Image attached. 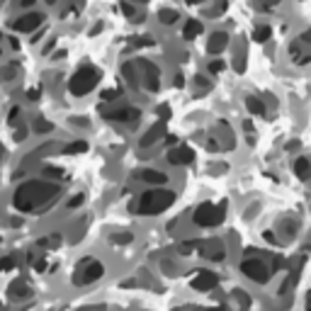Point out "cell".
<instances>
[{
    "instance_id": "obj_29",
    "label": "cell",
    "mask_w": 311,
    "mask_h": 311,
    "mask_svg": "<svg viewBox=\"0 0 311 311\" xmlns=\"http://www.w3.org/2000/svg\"><path fill=\"white\" fill-rule=\"evenodd\" d=\"M117 97H119V90H117V88H112V90H105V93H102V100H105V102L117 100Z\"/></svg>"
},
{
    "instance_id": "obj_32",
    "label": "cell",
    "mask_w": 311,
    "mask_h": 311,
    "mask_svg": "<svg viewBox=\"0 0 311 311\" xmlns=\"http://www.w3.org/2000/svg\"><path fill=\"white\" fill-rule=\"evenodd\" d=\"M122 10H124V15H126V17H134V8H131L129 3H122Z\"/></svg>"
},
{
    "instance_id": "obj_42",
    "label": "cell",
    "mask_w": 311,
    "mask_h": 311,
    "mask_svg": "<svg viewBox=\"0 0 311 311\" xmlns=\"http://www.w3.org/2000/svg\"><path fill=\"white\" fill-rule=\"evenodd\" d=\"M158 112H161V117H168V114H171V109H168V107H161Z\"/></svg>"
},
{
    "instance_id": "obj_16",
    "label": "cell",
    "mask_w": 311,
    "mask_h": 311,
    "mask_svg": "<svg viewBox=\"0 0 311 311\" xmlns=\"http://www.w3.org/2000/svg\"><path fill=\"white\" fill-rule=\"evenodd\" d=\"M166 134V124L163 122H158V124H153L151 129H148V134L141 139V146H151V143H156V141H158L161 136Z\"/></svg>"
},
{
    "instance_id": "obj_18",
    "label": "cell",
    "mask_w": 311,
    "mask_h": 311,
    "mask_svg": "<svg viewBox=\"0 0 311 311\" xmlns=\"http://www.w3.org/2000/svg\"><path fill=\"white\" fill-rule=\"evenodd\" d=\"M202 32V22H197V20H190L187 25H185V30H183V37L187 39V42H192L197 34Z\"/></svg>"
},
{
    "instance_id": "obj_12",
    "label": "cell",
    "mask_w": 311,
    "mask_h": 311,
    "mask_svg": "<svg viewBox=\"0 0 311 311\" xmlns=\"http://www.w3.org/2000/svg\"><path fill=\"white\" fill-rule=\"evenodd\" d=\"M217 275L214 272H207V270H202V272H197V277L192 280V287L197 289V292H209V289H214L217 287Z\"/></svg>"
},
{
    "instance_id": "obj_23",
    "label": "cell",
    "mask_w": 311,
    "mask_h": 311,
    "mask_svg": "<svg viewBox=\"0 0 311 311\" xmlns=\"http://www.w3.org/2000/svg\"><path fill=\"white\" fill-rule=\"evenodd\" d=\"M83 151H88V141H76L63 148V153H83Z\"/></svg>"
},
{
    "instance_id": "obj_4",
    "label": "cell",
    "mask_w": 311,
    "mask_h": 311,
    "mask_svg": "<svg viewBox=\"0 0 311 311\" xmlns=\"http://www.w3.org/2000/svg\"><path fill=\"white\" fill-rule=\"evenodd\" d=\"M221 219H224V204L214 207V202H202V204L195 209V217H192V221H195L197 226H214V224H219Z\"/></svg>"
},
{
    "instance_id": "obj_2",
    "label": "cell",
    "mask_w": 311,
    "mask_h": 311,
    "mask_svg": "<svg viewBox=\"0 0 311 311\" xmlns=\"http://www.w3.org/2000/svg\"><path fill=\"white\" fill-rule=\"evenodd\" d=\"M173 202H175V192H171V190H151V192H143L139 197V202L134 204V209L139 214H161Z\"/></svg>"
},
{
    "instance_id": "obj_13",
    "label": "cell",
    "mask_w": 311,
    "mask_h": 311,
    "mask_svg": "<svg viewBox=\"0 0 311 311\" xmlns=\"http://www.w3.org/2000/svg\"><path fill=\"white\" fill-rule=\"evenodd\" d=\"M136 178H139V180H143V183H148V185H166V183H168V175H166V173L153 171V168L139 171V173H136Z\"/></svg>"
},
{
    "instance_id": "obj_14",
    "label": "cell",
    "mask_w": 311,
    "mask_h": 311,
    "mask_svg": "<svg viewBox=\"0 0 311 311\" xmlns=\"http://www.w3.org/2000/svg\"><path fill=\"white\" fill-rule=\"evenodd\" d=\"M226 44H229V34L226 32H214L212 37H209V54H221L224 49H226Z\"/></svg>"
},
{
    "instance_id": "obj_9",
    "label": "cell",
    "mask_w": 311,
    "mask_h": 311,
    "mask_svg": "<svg viewBox=\"0 0 311 311\" xmlns=\"http://www.w3.org/2000/svg\"><path fill=\"white\" fill-rule=\"evenodd\" d=\"M168 161L173 166H187L190 161H195V151L190 146H175L171 153H168Z\"/></svg>"
},
{
    "instance_id": "obj_44",
    "label": "cell",
    "mask_w": 311,
    "mask_h": 311,
    "mask_svg": "<svg viewBox=\"0 0 311 311\" xmlns=\"http://www.w3.org/2000/svg\"><path fill=\"white\" fill-rule=\"evenodd\" d=\"M32 3H34V0H20V5H22V8H27V5H32Z\"/></svg>"
},
{
    "instance_id": "obj_8",
    "label": "cell",
    "mask_w": 311,
    "mask_h": 311,
    "mask_svg": "<svg viewBox=\"0 0 311 311\" xmlns=\"http://www.w3.org/2000/svg\"><path fill=\"white\" fill-rule=\"evenodd\" d=\"M102 117L109 122H136L141 112L136 107H117V109H102Z\"/></svg>"
},
{
    "instance_id": "obj_34",
    "label": "cell",
    "mask_w": 311,
    "mask_h": 311,
    "mask_svg": "<svg viewBox=\"0 0 311 311\" xmlns=\"http://www.w3.org/2000/svg\"><path fill=\"white\" fill-rule=\"evenodd\" d=\"M173 85H175V88H183V85H185V78H183V76L178 73V76L173 78Z\"/></svg>"
},
{
    "instance_id": "obj_26",
    "label": "cell",
    "mask_w": 311,
    "mask_h": 311,
    "mask_svg": "<svg viewBox=\"0 0 311 311\" xmlns=\"http://www.w3.org/2000/svg\"><path fill=\"white\" fill-rule=\"evenodd\" d=\"M34 131H37V134H47V131H51V124H49L47 119H37V122H34Z\"/></svg>"
},
{
    "instance_id": "obj_3",
    "label": "cell",
    "mask_w": 311,
    "mask_h": 311,
    "mask_svg": "<svg viewBox=\"0 0 311 311\" xmlns=\"http://www.w3.org/2000/svg\"><path fill=\"white\" fill-rule=\"evenodd\" d=\"M97 83H100V71L93 68V66H83L80 71L73 73V78H71V83H68V90H71L73 95L83 97V95H88Z\"/></svg>"
},
{
    "instance_id": "obj_37",
    "label": "cell",
    "mask_w": 311,
    "mask_h": 311,
    "mask_svg": "<svg viewBox=\"0 0 311 311\" xmlns=\"http://www.w3.org/2000/svg\"><path fill=\"white\" fill-rule=\"evenodd\" d=\"M17 114H20V107H13V112H10V117H8V119H10V122H15V119H17Z\"/></svg>"
},
{
    "instance_id": "obj_24",
    "label": "cell",
    "mask_w": 311,
    "mask_h": 311,
    "mask_svg": "<svg viewBox=\"0 0 311 311\" xmlns=\"http://www.w3.org/2000/svg\"><path fill=\"white\" fill-rule=\"evenodd\" d=\"M15 265H17V255H5L3 260H0V270H3V272L15 270Z\"/></svg>"
},
{
    "instance_id": "obj_28",
    "label": "cell",
    "mask_w": 311,
    "mask_h": 311,
    "mask_svg": "<svg viewBox=\"0 0 311 311\" xmlns=\"http://www.w3.org/2000/svg\"><path fill=\"white\" fill-rule=\"evenodd\" d=\"M17 76V68L15 66H5L3 71H0V80H5V78H15Z\"/></svg>"
},
{
    "instance_id": "obj_39",
    "label": "cell",
    "mask_w": 311,
    "mask_h": 311,
    "mask_svg": "<svg viewBox=\"0 0 311 311\" xmlns=\"http://www.w3.org/2000/svg\"><path fill=\"white\" fill-rule=\"evenodd\" d=\"M47 175H54V178H59V175H61V171H56V168H47Z\"/></svg>"
},
{
    "instance_id": "obj_10",
    "label": "cell",
    "mask_w": 311,
    "mask_h": 311,
    "mask_svg": "<svg viewBox=\"0 0 311 311\" xmlns=\"http://www.w3.org/2000/svg\"><path fill=\"white\" fill-rule=\"evenodd\" d=\"M44 22V17L39 15V13H30V15H25V17H20L13 27L17 30V32H34L39 25Z\"/></svg>"
},
{
    "instance_id": "obj_25",
    "label": "cell",
    "mask_w": 311,
    "mask_h": 311,
    "mask_svg": "<svg viewBox=\"0 0 311 311\" xmlns=\"http://www.w3.org/2000/svg\"><path fill=\"white\" fill-rule=\"evenodd\" d=\"M59 243H61V236L59 233H51V236H47V238L39 241V246H44V248H56Z\"/></svg>"
},
{
    "instance_id": "obj_43",
    "label": "cell",
    "mask_w": 311,
    "mask_h": 311,
    "mask_svg": "<svg viewBox=\"0 0 311 311\" xmlns=\"http://www.w3.org/2000/svg\"><path fill=\"white\" fill-rule=\"evenodd\" d=\"M187 5H200V3H204V0H185Z\"/></svg>"
},
{
    "instance_id": "obj_22",
    "label": "cell",
    "mask_w": 311,
    "mask_h": 311,
    "mask_svg": "<svg viewBox=\"0 0 311 311\" xmlns=\"http://www.w3.org/2000/svg\"><path fill=\"white\" fill-rule=\"evenodd\" d=\"M158 20H161L163 25H175V22H178V13H175V10H161V13H158Z\"/></svg>"
},
{
    "instance_id": "obj_30",
    "label": "cell",
    "mask_w": 311,
    "mask_h": 311,
    "mask_svg": "<svg viewBox=\"0 0 311 311\" xmlns=\"http://www.w3.org/2000/svg\"><path fill=\"white\" fill-rule=\"evenodd\" d=\"M219 71H224V61H212L209 63V73H219Z\"/></svg>"
},
{
    "instance_id": "obj_33",
    "label": "cell",
    "mask_w": 311,
    "mask_h": 311,
    "mask_svg": "<svg viewBox=\"0 0 311 311\" xmlns=\"http://www.w3.org/2000/svg\"><path fill=\"white\" fill-rule=\"evenodd\" d=\"M78 204H83V195H76V197H71V202H68V207H78Z\"/></svg>"
},
{
    "instance_id": "obj_5",
    "label": "cell",
    "mask_w": 311,
    "mask_h": 311,
    "mask_svg": "<svg viewBox=\"0 0 311 311\" xmlns=\"http://www.w3.org/2000/svg\"><path fill=\"white\" fill-rule=\"evenodd\" d=\"M105 275V265L102 263H97V260H90V258H85L83 263H80V270L76 272V284H90V282H95V280H100Z\"/></svg>"
},
{
    "instance_id": "obj_7",
    "label": "cell",
    "mask_w": 311,
    "mask_h": 311,
    "mask_svg": "<svg viewBox=\"0 0 311 311\" xmlns=\"http://www.w3.org/2000/svg\"><path fill=\"white\" fill-rule=\"evenodd\" d=\"M136 68L141 71V78L139 80H143L146 83V90H158V80H161V76H158V68H156L151 61H136Z\"/></svg>"
},
{
    "instance_id": "obj_21",
    "label": "cell",
    "mask_w": 311,
    "mask_h": 311,
    "mask_svg": "<svg viewBox=\"0 0 311 311\" xmlns=\"http://www.w3.org/2000/svg\"><path fill=\"white\" fill-rule=\"evenodd\" d=\"M246 107H248L253 114H265V105H263L258 97H248V100H246Z\"/></svg>"
},
{
    "instance_id": "obj_15",
    "label": "cell",
    "mask_w": 311,
    "mask_h": 311,
    "mask_svg": "<svg viewBox=\"0 0 311 311\" xmlns=\"http://www.w3.org/2000/svg\"><path fill=\"white\" fill-rule=\"evenodd\" d=\"M8 296L10 299H27L30 296V287H27V282L25 280H15V282H10V287H8Z\"/></svg>"
},
{
    "instance_id": "obj_6",
    "label": "cell",
    "mask_w": 311,
    "mask_h": 311,
    "mask_svg": "<svg viewBox=\"0 0 311 311\" xmlns=\"http://www.w3.org/2000/svg\"><path fill=\"white\" fill-rule=\"evenodd\" d=\"M241 272H243L246 277L255 280L258 284H265V282L270 280V270H267V265H265L260 258H246V260L241 263Z\"/></svg>"
},
{
    "instance_id": "obj_45",
    "label": "cell",
    "mask_w": 311,
    "mask_h": 311,
    "mask_svg": "<svg viewBox=\"0 0 311 311\" xmlns=\"http://www.w3.org/2000/svg\"><path fill=\"white\" fill-rule=\"evenodd\" d=\"M306 309H309V311H311V294H309V304H306Z\"/></svg>"
},
{
    "instance_id": "obj_36",
    "label": "cell",
    "mask_w": 311,
    "mask_h": 311,
    "mask_svg": "<svg viewBox=\"0 0 311 311\" xmlns=\"http://www.w3.org/2000/svg\"><path fill=\"white\" fill-rule=\"evenodd\" d=\"M34 270H37V272L47 270V260H39V263H34Z\"/></svg>"
},
{
    "instance_id": "obj_20",
    "label": "cell",
    "mask_w": 311,
    "mask_h": 311,
    "mask_svg": "<svg viewBox=\"0 0 311 311\" xmlns=\"http://www.w3.org/2000/svg\"><path fill=\"white\" fill-rule=\"evenodd\" d=\"M272 37V30L267 27V25H260L255 32H253V42H258V44H263V42H267Z\"/></svg>"
},
{
    "instance_id": "obj_40",
    "label": "cell",
    "mask_w": 311,
    "mask_h": 311,
    "mask_svg": "<svg viewBox=\"0 0 311 311\" xmlns=\"http://www.w3.org/2000/svg\"><path fill=\"white\" fill-rule=\"evenodd\" d=\"M301 42H311V30H309V32H304V34H301Z\"/></svg>"
},
{
    "instance_id": "obj_17",
    "label": "cell",
    "mask_w": 311,
    "mask_h": 311,
    "mask_svg": "<svg viewBox=\"0 0 311 311\" xmlns=\"http://www.w3.org/2000/svg\"><path fill=\"white\" fill-rule=\"evenodd\" d=\"M294 175H296L299 180H309V178H311V161L296 158V161H294Z\"/></svg>"
},
{
    "instance_id": "obj_11",
    "label": "cell",
    "mask_w": 311,
    "mask_h": 311,
    "mask_svg": "<svg viewBox=\"0 0 311 311\" xmlns=\"http://www.w3.org/2000/svg\"><path fill=\"white\" fill-rule=\"evenodd\" d=\"M200 248H202L204 258H209V260H214V263H221L224 255H226L221 241H207V243H200Z\"/></svg>"
},
{
    "instance_id": "obj_38",
    "label": "cell",
    "mask_w": 311,
    "mask_h": 311,
    "mask_svg": "<svg viewBox=\"0 0 311 311\" xmlns=\"http://www.w3.org/2000/svg\"><path fill=\"white\" fill-rule=\"evenodd\" d=\"M27 97H30V100H37V97H39V90H27Z\"/></svg>"
},
{
    "instance_id": "obj_1",
    "label": "cell",
    "mask_w": 311,
    "mask_h": 311,
    "mask_svg": "<svg viewBox=\"0 0 311 311\" xmlns=\"http://www.w3.org/2000/svg\"><path fill=\"white\" fill-rule=\"evenodd\" d=\"M56 195H59V185L44 183V180H30V183H25V185L17 187L13 204H15V209H20V212H30V209H34L37 204H44V202H49V200L56 197Z\"/></svg>"
},
{
    "instance_id": "obj_19",
    "label": "cell",
    "mask_w": 311,
    "mask_h": 311,
    "mask_svg": "<svg viewBox=\"0 0 311 311\" xmlns=\"http://www.w3.org/2000/svg\"><path fill=\"white\" fill-rule=\"evenodd\" d=\"M122 73H124V78H126V80H129V83H131L134 88L139 85V76H136V63H124V66H122Z\"/></svg>"
},
{
    "instance_id": "obj_35",
    "label": "cell",
    "mask_w": 311,
    "mask_h": 311,
    "mask_svg": "<svg viewBox=\"0 0 311 311\" xmlns=\"http://www.w3.org/2000/svg\"><path fill=\"white\" fill-rule=\"evenodd\" d=\"M25 136H27V129L22 126V129H17V134H15V141H22Z\"/></svg>"
},
{
    "instance_id": "obj_46",
    "label": "cell",
    "mask_w": 311,
    "mask_h": 311,
    "mask_svg": "<svg viewBox=\"0 0 311 311\" xmlns=\"http://www.w3.org/2000/svg\"><path fill=\"white\" fill-rule=\"evenodd\" d=\"M47 3H49V5H51V3H56V0H47Z\"/></svg>"
},
{
    "instance_id": "obj_27",
    "label": "cell",
    "mask_w": 311,
    "mask_h": 311,
    "mask_svg": "<svg viewBox=\"0 0 311 311\" xmlns=\"http://www.w3.org/2000/svg\"><path fill=\"white\" fill-rule=\"evenodd\" d=\"M195 248H200V243H197V241H187V243H180V248H178V250H180L183 255H187V253H192Z\"/></svg>"
},
{
    "instance_id": "obj_41",
    "label": "cell",
    "mask_w": 311,
    "mask_h": 311,
    "mask_svg": "<svg viewBox=\"0 0 311 311\" xmlns=\"http://www.w3.org/2000/svg\"><path fill=\"white\" fill-rule=\"evenodd\" d=\"M260 3H263V5H277L280 0H260Z\"/></svg>"
},
{
    "instance_id": "obj_31",
    "label": "cell",
    "mask_w": 311,
    "mask_h": 311,
    "mask_svg": "<svg viewBox=\"0 0 311 311\" xmlns=\"http://www.w3.org/2000/svg\"><path fill=\"white\" fill-rule=\"evenodd\" d=\"M112 241H114V243H129V241H131V233H117Z\"/></svg>"
}]
</instances>
